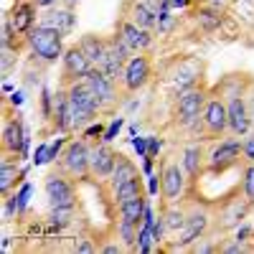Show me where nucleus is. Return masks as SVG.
<instances>
[{"label": "nucleus", "mask_w": 254, "mask_h": 254, "mask_svg": "<svg viewBox=\"0 0 254 254\" xmlns=\"http://www.w3.org/2000/svg\"><path fill=\"white\" fill-rule=\"evenodd\" d=\"M28 51L33 54V61L44 64V66H51V64L61 61L64 51H66V46H64V36L49 26H33L28 31V36L23 38Z\"/></svg>", "instance_id": "1"}, {"label": "nucleus", "mask_w": 254, "mask_h": 254, "mask_svg": "<svg viewBox=\"0 0 254 254\" xmlns=\"http://www.w3.org/2000/svg\"><path fill=\"white\" fill-rule=\"evenodd\" d=\"M66 94H69V104H71V120H74V130H84L87 125H92L99 112L104 110L99 97L89 89L87 81H74L66 84Z\"/></svg>", "instance_id": "2"}, {"label": "nucleus", "mask_w": 254, "mask_h": 254, "mask_svg": "<svg viewBox=\"0 0 254 254\" xmlns=\"http://www.w3.org/2000/svg\"><path fill=\"white\" fill-rule=\"evenodd\" d=\"M208 102V92L201 87L186 89L176 99V125L186 132H198L203 130V107Z\"/></svg>", "instance_id": "3"}, {"label": "nucleus", "mask_w": 254, "mask_h": 254, "mask_svg": "<svg viewBox=\"0 0 254 254\" xmlns=\"http://www.w3.org/2000/svg\"><path fill=\"white\" fill-rule=\"evenodd\" d=\"M242 140L237 135H229L224 140H219L211 150L206 153V173L208 176H221L226 171H231L234 165H239L242 158Z\"/></svg>", "instance_id": "4"}, {"label": "nucleus", "mask_w": 254, "mask_h": 254, "mask_svg": "<svg viewBox=\"0 0 254 254\" xmlns=\"http://www.w3.org/2000/svg\"><path fill=\"white\" fill-rule=\"evenodd\" d=\"M31 127L23 122V117H20V112L15 117H8L3 122V137H0V142H3V153L18 158V160H28L31 158Z\"/></svg>", "instance_id": "5"}, {"label": "nucleus", "mask_w": 254, "mask_h": 254, "mask_svg": "<svg viewBox=\"0 0 254 254\" xmlns=\"http://www.w3.org/2000/svg\"><path fill=\"white\" fill-rule=\"evenodd\" d=\"M89 150H92L89 140H84V137L69 140L66 147H64V153H61V158H59V171L71 176L74 181H87L92 176V171H89Z\"/></svg>", "instance_id": "6"}, {"label": "nucleus", "mask_w": 254, "mask_h": 254, "mask_svg": "<svg viewBox=\"0 0 254 254\" xmlns=\"http://www.w3.org/2000/svg\"><path fill=\"white\" fill-rule=\"evenodd\" d=\"M211 219H214V216H211V211L206 206H193L188 211L183 229L178 231V239L168 247V252H183L193 242H198L201 237H206L208 229H211Z\"/></svg>", "instance_id": "7"}, {"label": "nucleus", "mask_w": 254, "mask_h": 254, "mask_svg": "<svg viewBox=\"0 0 254 254\" xmlns=\"http://www.w3.org/2000/svg\"><path fill=\"white\" fill-rule=\"evenodd\" d=\"M153 79V61L147 54H135L130 61L125 64V71H122V81H120V89L125 94H137L142 92Z\"/></svg>", "instance_id": "8"}, {"label": "nucleus", "mask_w": 254, "mask_h": 254, "mask_svg": "<svg viewBox=\"0 0 254 254\" xmlns=\"http://www.w3.org/2000/svg\"><path fill=\"white\" fill-rule=\"evenodd\" d=\"M201 79H203V61H198L193 56H186V59H178L171 66V71H168V87L176 94H181L186 89L198 87Z\"/></svg>", "instance_id": "9"}, {"label": "nucleus", "mask_w": 254, "mask_h": 254, "mask_svg": "<svg viewBox=\"0 0 254 254\" xmlns=\"http://www.w3.org/2000/svg\"><path fill=\"white\" fill-rule=\"evenodd\" d=\"M188 188V176L181 163L165 160L160 165V196L165 203H181Z\"/></svg>", "instance_id": "10"}, {"label": "nucleus", "mask_w": 254, "mask_h": 254, "mask_svg": "<svg viewBox=\"0 0 254 254\" xmlns=\"http://www.w3.org/2000/svg\"><path fill=\"white\" fill-rule=\"evenodd\" d=\"M44 193L49 198V206H76V186L74 178L64 171L49 173L44 181Z\"/></svg>", "instance_id": "11"}, {"label": "nucleus", "mask_w": 254, "mask_h": 254, "mask_svg": "<svg viewBox=\"0 0 254 254\" xmlns=\"http://www.w3.org/2000/svg\"><path fill=\"white\" fill-rule=\"evenodd\" d=\"M203 135L208 137L229 135V110H226V99L221 94L208 97L203 107Z\"/></svg>", "instance_id": "12"}, {"label": "nucleus", "mask_w": 254, "mask_h": 254, "mask_svg": "<svg viewBox=\"0 0 254 254\" xmlns=\"http://www.w3.org/2000/svg\"><path fill=\"white\" fill-rule=\"evenodd\" d=\"M92 66H94V64L89 61L87 54L79 49V44L76 46H66V51H64V56H61V81H64V87L87 79Z\"/></svg>", "instance_id": "13"}, {"label": "nucleus", "mask_w": 254, "mask_h": 254, "mask_svg": "<svg viewBox=\"0 0 254 254\" xmlns=\"http://www.w3.org/2000/svg\"><path fill=\"white\" fill-rule=\"evenodd\" d=\"M122 38H125V44L130 46L135 54H147L153 46H155V31H147L142 26H137L135 20H130L127 15H122L117 20V31Z\"/></svg>", "instance_id": "14"}, {"label": "nucleus", "mask_w": 254, "mask_h": 254, "mask_svg": "<svg viewBox=\"0 0 254 254\" xmlns=\"http://www.w3.org/2000/svg\"><path fill=\"white\" fill-rule=\"evenodd\" d=\"M117 155L120 153L112 150L110 142H104V140L92 142V150H89V171H92V178L110 181L115 165H117Z\"/></svg>", "instance_id": "15"}, {"label": "nucleus", "mask_w": 254, "mask_h": 254, "mask_svg": "<svg viewBox=\"0 0 254 254\" xmlns=\"http://www.w3.org/2000/svg\"><path fill=\"white\" fill-rule=\"evenodd\" d=\"M226 110H229V135L247 137L254 130L249 104H247V94H237V97L226 99Z\"/></svg>", "instance_id": "16"}, {"label": "nucleus", "mask_w": 254, "mask_h": 254, "mask_svg": "<svg viewBox=\"0 0 254 254\" xmlns=\"http://www.w3.org/2000/svg\"><path fill=\"white\" fill-rule=\"evenodd\" d=\"M190 18H193V23L201 33H219L226 26V5L208 0V3L190 10Z\"/></svg>", "instance_id": "17"}, {"label": "nucleus", "mask_w": 254, "mask_h": 254, "mask_svg": "<svg viewBox=\"0 0 254 254\" xmlns=\"http://www.w3.org/2000/svg\"><path fill=\"white\" fill-rule=\"evenodd\" d=\"M89 84V89L99 97V102H102V107L104 110H110V107H115L117 104V92H120V84H115L107 74H104L99 66H92V71L87 74V79H84Z\"/></svg>", "instance_id": "18"}, {"label": "nucleus", "mask_w": 254, "mask_h": 254, "mask_svg": "<svg viewBox=\"0 0 254 254\" xmlns=\"http://www.w3.org/2000/svg\"><path fill=\"white\" fill-rule=\"evenodd\" d=\"M38 23L41 26H49V28H54V31H59L64 38L66 36H71V31L76 28V13H74V5H54V8H49L44 15L38 18Z\"/></svg>", "instance_id": "19"}, {"label": "nucleus", "mask_w": 254, "mask_h": 254, "mask_svg": "<svg viewBox=\"0 0 254 254\" xmlns=\"http://www.w3.org/2000/svg\"><path fill=\"white\" fill-rule=\"evenodd\" d=\"M3 155L5 158H3V163H0V196L5 198L8 193H13V190L26 181L28 165H20V160L8 155V153H3Z\"/></svg>", "instance_id": "20"}, {"label": "nucleus", "mask_w": 254, "mask_h": 254, "mask_svg": "<svg viewBox=\"0 0 254 254\" xmlns=\"http://www.w3.org/2000/svg\"><path fill=\"white\" fill-rule=\"evenodd\" d=\"M8 18H10V26H13V31L18 33V36H28V31L33 28V26H38V5L33 3V0H18V3L5 13Z\"/></svg>", "instance_id": "21"}, {"label": "nucleus", "mask_w": 254, "mask_h": 254, "mask_svg": "<svg viewBox=\"0 0 254 254\" xmlns=\"http://www.w3.org/2000/svg\"><path fill=\"white\" fill-rule=\"evenodd\" d=\"M252 208H254V203L247 201L244 196L226 201V203L221 206V211H219V226H221L224 231H234L239 224L247 221V216L252 214Z\"/></svg>", "instance_id": "22"}, {"label": "nucleus", "mask_w": 254, "mask_h": 254, "mask_svg": "<svg viewBox=\"0 0 254 254\" xmlns=\"http://www.w3.org/2000/svg\"><path fill=\"white\" fill-rule=\"evenodd\" d=\"M31 196H33V183L31 181H23L13 193H8L3 198V221H13L18 216H23L28 211Z\"/></svg>", "instance_id": "23"}, {"label": "nucleus", "mask_w": 254, "mask_h": 254, "mask_svg": "<svg viewBox=\"0 0 254 254\" xmlns=\"http://www.w3.org/2000/svg\"><path fill=\"white\" fill-rule=\"evenodd\" d=\"M155 5H158V0H127L125 15L130 18V20H135V23L142 26V28L155 31V23H158Z\"/></svg>", "instance_id": "24"}, {"label": "nucleus", "mask_w": 254, "mask_h": 254, "mask_svg": "<svg viewBox=\"0 0 254 254\" xmlns=\"http://www.w3.org/2000/svg\"><path fill=\"white\" fill-rule=\"evenodd\" d=\"M181 165L188 176V181H198L206 173V150L201 142H190L181 153Z\"/></svg>", "instance_id": "25"}, {"label": "nucleus", "mask_w": 254, "mask_h": 254, "mask_svg": "<svg viewBox=\"0 0 254 254\" xmlns=\"http://www.w3.org/2000/svg\"><path fill=\"white\" fill-rule=\"evenodd\" d=\"M51 125H54V132H59V135H66V132H71V130H74L71 104H69L66 87L56 89V104H54V117H51Z\"/></svg>", "instance_id": "26"}, {"label": "nucleus", "mask_w": 254, "mask_h": 254, "mask_svg": "<svg viewBox=\"0 0 254 254\" xmlns=\"http://www.w3.org/2000/svg\"><path fill=\"white\" fill-rule=\"evenodd\" d=\"M142 176V171L130 160V158H125V155H117V165H115V171H112V176H110V188L112 190H117L120 186H125V183H130V181H135V178H140Z\"/></svg>", "instance_id": "27"}, {"label": "nucleus", "mask_w": 254, "mask_h": 254, "mask_svg": "<svg viewBox=\"0 0 254 254\" xmlns=\"http://www.w3.org/2000/svg\"><path fill=\"white\" fill-rule=\"evenodd\" d=\"M145 206H147V198L145 193H137V196H130V198H125L117 203V214L120 219L125 221H132V224H142V214H145Z\"/></svg>", "instance_id": "28"}, {"label": "nucleus", "mask_w": 254, "mask_h": 254, "mask_svg": "<svg viewBox=\"0 0 254 254\" xmlns=\"http://www.w3.org/2000/svg\"><path fill=\"white\" fill-rule=\"evenodd\" d=\"M79 49L89 56V61L94 64V66H99L102 64V59H104V54H107V38H102V36H97V33H84L79 41Z\"/></svg>", "instance_id": "29"}, {"label": "nucleus", "mask_w": 254, "mask_h": 254, "mask_svg": "<svg viewBox=\"0 0 254 254\" xmlns=\"http://www.w3.org/2000/svg\"><path fill=\"white\" fill-rule=\"evenodd\" d=\"M155 13H158L155 33H158V36H171V33L178 28V18L173 15V5H171V0H158Z\"/></svg>", "instance_id": "30"}, {"label": "nucleus", "mask_w": 254, "mask_h": 254, "mask_svg": "<svg viewBox=\"0 0 254 254\" xmlns=\"http://www.w3.org/2000/svg\"><path fill=\"white\" fill-rule=\"evenodd\" d=\"M49 224H51V234L54 231H61V229H66L74 219H76V206H51L49 211Z\"/></svg>", "instance_id": "31"}, {"label": "nucleus", "mask_w": 254, "mask_h": 254, "mask_svg": "<svg viewBox=\"0 0 254 254\" xmlns=\"http://www.w3.org/2000/svg\"><path fill=\"white\" fill-rule=\"evenodd\" d=\"M186 216H188V211H183L178 203H165L163 219H165V226H168V231H171V234H178V231L183 229Z\"/></svg>", "instance_id": "32"}, {"label": "nucleus", "mask_w": 254, "mask_h": 254, "mask_svg": "<svg viewBox=\"0 0 254 254\" xmlns=\"http://www.w3.org/2000/svg\"><path fill=\"white\" fill-rule=\"evenodd\" d=\"M115 231H117V239L125 244V249H137V231H140L137 224L125 221V219H117Z\"/></svg>", "instance_id": "33"}, {"label": "nucleus", "mask_w": 254, "mask_h": 254, "mask_svg": "<svg viewBox=\"0 0 254 254\" xmlns=\"http://www.w3.org/2000/svg\"><path fill=\"white\" fill-rule=\"evenodd\" d=\"M54 104H56V92L49 87V84H44V87L38 89V107H41V120L44 122H51Z\"/></svg>", "instance_id": "34"}, {"label": "nucleus", "mask_w": 254, "mask_h": 254, "mask_svg": "<svg viewBox=\"0 0 254 254\" xmlns=\"http://www.w3.org/2000/svg\"><path fill=\"white\" fill-rule=\"evenodd\" d=\"M18 66V49H0V74H3V81L15 71Z\"/></svg>", "instance_id": "35"}, {"label": "nucleus", "mask_w": 254, "mask_h": 254, "mask_svg": "<svg viewBox=\"0 0 254 254\" xmlns=\"http://www.w3.org/2000/svg\"><path fill=\"white\" fill-rule=\"evenodd\" d=\"M137 193H145V190H142V178H135V181H130V183L120 186L117 190H112L115 203H120V201H125V198H130V196H137Z\"/></svg>", "instance_id": "36"}, {"label": "nucleus", "mask_w": 254, "mask_h": 254, "mask_svg": "<svg viewBox=\"0 0 254 254\" xmlns=\"http://www.w3.org/2000/svg\"><path fill=\"white\" fill-rule=\"evenodd\" d=\"M155 239H153V229L147 224H140V231H137V252L140 254H150L155 249Z\"/></svg>", "instance_id": "37"}, {"label": "nucleus", "mask_w": 254, "mask_h": 254, "mask_svg": "<svg viewBox=\"0 0 254 254\" xmlns=\"http://www.w3.org/2000/svg\"><path fill=\"white\" fill-rule=\"evenodd\" d=\"M219 252L221 254H249V252H254L252 249V244L249 242H239V239H224V242H219Z\"/></svg>", "instance_id": "38"}, {"label": "nucleus", "mask_w": 254, "mask_h": 254, "mask_svg": "<svg viewBox=\"0 0 254 254\" xmlns=\"http://www.w3.org/2000/svg\"><path fill=\"white\" fill-rule=\"evenodd\" d=\"M242 196L254 203V163H247L242 171Z\"/></svg>", "instance_id": "39"}, {"label": "nucleus", "mask_w": 254, "mask_h": 254, "mask_svg": "<svg viewBox=\"0 0 254 254\" xmlns=\"http://www.w3.org/2000/svg\"><path fill=\"white\" fill-rule=\"evenodd\" d=\"M0 49H18V33L13 31L8 15H3V36H0Z\"/></svg>", "instance_id": "40"}, {"label": "nucleus", "mask_w": 254, "mask_h": 254, "mask_svg": "<svg viewBox=\"0 0 254 254\" xmlns=\"http://www.w3.org/2000/svg\"><path fill=\"white\" fill-rule=\"evenodd\" d=\"M188 252H193V254H219V242L201 237L198 242H193V244L188 247Z\"/></svg>", "instance_id": "41"}, {"label": "nucleus", "mask_w": 254, "mask_h": 254, "mask_svg": "<svg viewBox=\"0 0 254 254\" xmlns=\"http://www.w3.org/2000/svg\"><path fill=\"white\" fill-rule=\"evenodd\" d=\"M104 130H107V125H102V122H92V125H87V127H84V130H81V137L84 140H102V135H104Z\"/></svg>", "instance_id": "42"}, {"label": "nucleus", "mask_w": 254, "mask_h": 254, "mask_svg": "<svg viewBox=\"0 0 254 254\" xmlns=\"http://www.w3.org/2000/svg\"><path fill=\"white\" fill-rule=\"evenodd\" d=\"M31 165L41 168V165H49V142H38L36 150L31 155Z\"/></svg>", "instance_id": "43"}, {"label": "nucleus", "mask_w": 254, "mask_h": 254, "mask_svg": "<svg viewBox=\"0 0 254 254\" xmlns=\"http://www.w3.org/2000/svg\"><path fill=\"white\" fill-rule=\"evenodd\" d=\"M125 127V117H115L110 125H107V130H104V135H102V140L104 142H115L117 140V135H120V130Z\"/></svg>", "instance_id": "44"}, {"label": "nucleus", "mask_w": 254, "mask_h": 254, "mask_svg": "<svg viewBox=\"0 0 254 254\" xmlns=\"http://www.w3.org/2000/svg\"><path fill=\"white\" fill-rule=\"evenodd\" d=\"M66 142H69V137H56L54 142H49V163H56L59 158H61V153H64V147H66Z\"/></svg>", "instance_id": "45"}, {"label": "nucleus", "mask_w": 254, "mask_h": 254, "mask_svg": "<svg viewBox=\"0 0 254 254\" xmlns=\"http://www.w3.org/2000/svg\"><path fill=\"white\" fill-rule=\"evenodd\" d=\"M165 234H171V231H168L165 219H163V214H160V216L155 219V224H153V239H155V244H158V247L165 242Z\"/></svg>", "instance_id": "46"}, {"label": "nucleus", "mask_w": 254, "mask_h": 254, "mask_svg": "<svg viewBox=\"0 0 254 254\" xmlns=\"http://www.w3.org/2000/svg\"><path fill=\"white\" fill-rule=\"evenodd\" d=\"M242 158H244V163H254V132H249L242 145Z\"/></svg>", "instance_id": "47"}, {"label": "nucleus", "mask_w": 254, "mask_h": 254, "mask_svg": "<svg viewBox=\"0 0 254 254\" xmlns=\"http://www.w3.org/2000/svg\"><path fill=\"white\" fill-rule=\"evenodd\" d=\"M160 150H163V140L158 135H150V137H147V158H155L158 160Z\"/></svg>", "instance_id": "48"}, {"label": "nucleus", "mask_w": 254, "mask_h": 254, "mask_svg": "<svg viewBox=\"0 0 254 254\" xmlns=\"http://www.w3.org/2000/svg\"><path fill=\"white\" fill-rule=\"evenodd\" d=\"M74 252H79V254H97V252H99V247H97V244H92L89 239H84V237H81V239L74 244Z\"/></svg>", "instance_id": "49"}, {"label": "nucleus", "mask_w": 254, "mask_h": 254, "mask_svg": "<svg viewBox=\"0 0 254 254\" xmlns=\"http://www.w3.org/2000/svg\"><path fill=\"white\" fill-rule=\"evenodd\" d=\"M28 99V89H15L10 97H8V102L13 104V107L15 110H20V107H23V102Z\"/></svg>", "instance_id": "50"}, {"label": "nucleus", "mask_w": 254, "mask_h": 254, "mask_svg": "<svg viewBox=\"0 0 254 254\" xmlns=\"http://www.w3.org/2000/svg\"><path fill=\"white\" fill-rule=\"evenodd\" d=\"M130 142H132V147H135L137 158H147V137H140V135H135Z\"/></svg>", "instance_id": "51"}, {"label": "nucleus", "mask_w": 254, "mask_h": 254, "mask_svg": "<svg viewBox=\"0 0 254 254\" xmlns=\"http://www.w3.org/2000/svg\"><path fill=\"white\" fill-rule=\"evenodd\" d=\"M252 231H254V229H252V226H249V224L244 221V224H239V226L234 229V239H239V242H249Z\"/></svg>", "instance_id": "52"}, {"label": "nucleus", "mask_w": 254, "mask_h": 254, "mask_svg": "<svg viewBox=\"0 0 254 254\" xmlns=\"http://www.w3.org/2000/svg\"><path fill=\"white\" fill-rule=\"evenodd\" d=\"M99 252L102 254H120V252H125V244L122 242H110V244H102Z\"/></svg>", "instance_id": "53"}, {"label": "nucleus", "mask_w": 254, "mask_h": 254, "mask_svg": "<svg viewBox=\"0 0 254 254\" xmlns=\"http://www.w3.org/2000/svg\"><path fill=\"white\" fill-rule=\"evenodd\" d=\"M147 193H150V196H158L160 193V173L147 178Z\"/></svg>", "instance_id": "54"}, {"label": "nucleus", "mask_w": 254, "mask_h": 254, "mask_svg": "<svg viewBox=\"0 0 254 254\" xmlns=\"http://www.w3.org/2000/svg\"><path fill=\"white\" fill-rule=\"evenodd\" d=\"M153 168H155V158H142V168H140V171H142L145 178L155 176V173H153Z\"/></svg>", "instance_id": "55"}, {"label": "nucleus", "mask_w": 254, "mask_h": 254, "mask_svg": "<svg viewBox=\"0 0 254 254\" xmlns=\"http://www.w3.org/2000/svg\"><path fill=\"white\" fill-rule=\"evenodd\" d=\"M173 10H190L193 8V0H171Z\"/></svg>", "instance_id": "56"}, {"label": "nucleus", "mask_w": 254, "mask_h": 254, "mask_svg": "<svg viewBox=\"0 0 254 254\" xmlns=\"http://www.w3.org/2000/svg\"><path fill=\"white\" fill-rule=\"evenodd\" d=\"M33 3H36L41 10H49V8H54V5L59 3V0H33Z\"/></svg>", "instance_id": "57"}, {"label": "nucleus", "mask_w": 254, "mask_h": 254, "mask_svg": "<svg viewBox=\"0 0 254 254\" xmlns=\"http://www.w3.org/2000/svg\"><path fill=\"white\" fill-rule=\"evenodd\" d=\"M3 92H5V94H13V92H15V87H13V84H10L8 79L3 81Z\"/></svg>", "instance_id": "58"}, {"label": "nucleus", "mask_w": 254, "mask_h": 254, "mask_svg": "<svg viewBox=\"0 0 254 254\" xmlns=\"http://www.w3.org/2000/svg\"><path fill=\"white\" fill-rule=\"evenodd\" d=\"M140 107V99H130V104H127V112H135Z\"/></svg>", "instance_id": "59"}, {"label": "nucleus", "mask_w": 254, "mask_h": 254, "mask_svg": "<svg viewBox=\"0 0 254 254\" xmlns=\"http://www.w3.org/2000/svg\"><path fill=\"white\" fill-rule=\"evenodd\" d=\"M247 104H249V115H252V122H254V92H252V97L247 99Z\"/></svg>", "instance_id": "60"}, {"label": "nucleus", "mask_w": 254, "mask_h": 254, "mask_svg": "<svg viewBox=\"0 0 254 254\" xmlns=\"http://www.w3.org/2000/svg\"><path fill=\"white\" fill-rule=\"evenodd\" d=\"M66 5H76V3H81V0H64Z\"/></svg>", "instance_id": "61"}, {"label": "nucleus", "mask_w": 254, "mask_h": 254, "mask_svg": "<svg viewBox=\"0 0 254 254\" xmlns=\"http://www.w3.org/2000/svg\"><path fill=\"white\" fill-rule=\"evenodd\" d=\"M211 3H219V5H226V3H229V0H211Z\"/></svg>", "instance_id": "62"}, {"label": "nucleus", "mask_w": 254, "mask_h": 254, "mask_svg": "<svg viewBox=\"0 0 254 254\" xmlns=\"http://www.w3.org/2000/svg\"><path fill=\"white\" fill-rule=\"evenodd\" d=\"M247 3H254V0H247Z\"/></svg>", "instance_id": "63"}, {"label": "nucleus", "mask_w": 254, "mask_h": 254, "mask_svg": "<svg viewBox=\"0 0 254 254\" xmlns=\"http://www.w3.org/2000/svg\"><path fill=\"white\" fill-rule=\"evenodd\" d=\"M252 249H254V244H252Z\"/></svg>", "instance_id": "64"}]
</instances>
